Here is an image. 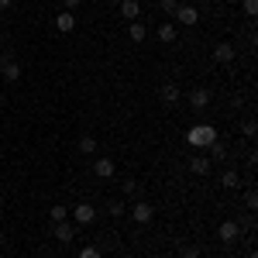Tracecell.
Returning a JSON list of instances; mask_svg holds the SVG:
<instances>
[{
  "mask_svg": "<svg viewBox=\"0 0 258 258\" xmlns=\"http://www.w3.org/2000/svg\"><path fill=\"white\" fill-rule=\"evenodd\" d=\"M159 7H162V14H176L179 0H159Z\"/></svg>",
  "mask_w": 258,
  "mask_h": 258,
  "instance_id": "cell-23",
  "label": "cell"
},
{
  "mask_svg": "<svg viewBox=\"0 0 258 258\" xmlns=\"http://www.w3.org/2000/svg\"><path fill=\"white\" fill-rule=\"evenodd\" d=\"M244 203H248V210H255V207H258V193H255V189L244 193Z\"/></svg>",
  "mask_w": 258,
  "mask_h": 258,
  "instance_id": "cell-25",
  "label": "cell"
},
{
  "mask_svg": "<svg viewBox=\"0 0 258 258\" xmlns=\"http://www.w3.org/2000/svg\"><path fill=\"white\" fill-rule=\"evenodd\" d=\"M11 4H14V0H0V7H11Z\"/></svg>",
  "mask_w": 258,
  "mask_h": 258,
  "instance_id": "cell-29",
  "label": "cell"
},
{
  "mask_svg": "<svg viewBox=\"0 0 258 258\" xmlns=\"http://www.w3.org/2000/svg\"><path fill=\"white\" fill-rule=\"evenodd\" d=\"M0 52H4V35H0Z\"/></svg>",
  "mask_w": 258,
  "mask_h": 258,
  "instance_id": "cell-30",
  "label": "cell"
},
{
  "mask_svg": "<svg viewBox=\"0 0 258 258\" xmlns=\"http://www.w3.org/2000/svg\"><path fill=\"white\" fill-rule=\"evenodd\" d=\"M52 234H55V241H62V244H73V241H76V224H69V220H59Z\"/></svg>",
  "mask_w": 258,
  "mask_h": 258,
  "instance_id": "cell-6",
  "label": "cell"
},
{
  "mask_svg": "<svg viewBox=\"0 0 258 258\" xmlns=\"http://www.w3.org/2000/svg\"><path fill=\"white\" fill-rule=\"evenodd\" d=\"M238 172H234V169H227V172H224V176H220V186H227V189H238Z\"/></svg>",
  "mask_w": 258,
  "mask_h": 258,
  "instance_id": "cell-20",
  "label": "cell"
},
{
  "mask_svg": "<svg viewBox=\"0 0 258 258\" xmlns=\"http://www.w3.org/2000/svg\"><path fill=\"white\" fill-rule=\"evenodd\" d=\"M76 148H80L83 155H93V152H97V138H93V135H83Z\"/></svg>",
  "mask_w": 258,
  "mask_h": 258,
  "instance_id": "cell-18",
  "label": "cell"
},
{
  "mask_svg": "<svg viewBox=\"0 0 258 258\" xmlns=\"http://www.w3.org/2000/svg\"><path fill=\"white\" fill-rule=\"evenodd\" d=\"M55 28H59L62 35H69V31L76 28V18H73V11H62L59 18H55Z\"/></svg>",
  "mask_w": 258,
  "mask_h": 258,
  "instance_id": "cell-14",
  "label": "cell"
},
{
  "mask_svg": "<svg viewBox=\"0 0 258 258\" xmlns=\"http://www.w3.org/2000/svg\"><path fill=\"white\" fill-rule=\"evenodd\" d=\"M80 258H100V248L97 244H86V248L80 251Z\"/></svg>",
  "mask_w": 258,
  "mask_h": 258,
  "instance_id": "cell-24",
  "label": "cell"
},
{
  "mask_svg": "<svg viewBox=\"0 0 258 258\" xmlns=\"http://www.w3.org/2000/svg\"><path fill=\"white\" fill-rule=\"evenodd\" d=\"M62 4H66V11H76L80 7V0H62Z\"/></svg>",
  "mask_w": 258,
  "mask_h": 258,
  "instance_id": "cell-28",
  "label": "cell"
},
{
  "mask_svg": "<svg viewBox=\"0 0 258 258\" xmlns=\"http://www.w3.org/2000/svg\"><path fill=\"white\" fill-rule=\"evenodd\" d=\"M127 38L131 41H145L148 38V28H145L141 21H127Z\"/></svg>",
  "mask_w": 258,
  "mask_h": 258,
  "instance_id": "cell-13",
  "label": "cell"
},
{
  "mask_svg": "<svg viewBox=\"0 0 258 258\" xmlns=\"http://www.w3.org/2000/svg\"><path fill=\"white\" fill-rule=\"evenodd\" d=\"M48 220H52V224H59V220H69V207H62V203H55V207L48 210Z\"/></svg>",
  "mask_w": 258,
  "mask_h": 258,
  "instance_id": "cell-19",
  "label": "cell"
},
{
  "mask_svg": "<svg viewBox=\"0 0 258 258\" xmlns=\"http://www.w3.org/2000/svg\"><path fill=\"white\" fill-rule=\"evenodd\" d=\"M0 244H4V231H0Z\"/></svg>",
  "mask_w": 258,
  "mask_h": 258,
  "instance_id": "cell-31",
  "label": "cell"
},
{
  "mask_svg": "<svg viewBox=\"0 0 258 258\" xmlns=\"http://www.w3.org/2000/svg\"><path fill=\"white\" fill-rule=\"evenodd\" d=\"M138 14H141L138 0H120V18L124 21H138Z\"/></svg>",
  "mask_w": 258,
  "mask_h": 258,
  "instance_id": "cell-12",
  "label": "cell"
},
{
  "mask_svg": "<svg viewBox=\"0 0 258 258\" xmlns=\"http://www.w3.org/2000/svg\"><path fill=\"white\" fill-rule=\"evenodd\" d=\"M189 107H193V110H207V107H210V90L197 86V90L189 93Z\"/></svg>",
  "mask_w": 258,
  "mask_h": 258,
  "instance_id": "cell-9",
  "label": "cell"
},
{
  "mask_svg": "<svg viewBox=\"0 0 258 258\" xmlns=\"http://www.w3.org/2000/svg\"><path fill=\"white\" fill-rule=\"evenodd\" d=\"M234 59H238V48L231 41H220L217 48H214V62H220V66H231Z\"/></svg>",
  "mask_w": 258,
  "mask_h": 258,
  "instance_id": "cell-4",
  "label": "cell"
},
{
  "mask_svg": "<svg viewBox=\"0 0 258 258\" xmlns=\"http://www.w3.org/2000/svg\"><path fill=\"white\" fill-rule=\"evenodd\" d=\"M0 69H4V80H7V83H18V80H21V66H18L14 59H11V62H4Z\"/></svg>",
  "mask_w": 258,
  "mask_h": 258,
  "instance_id": "cell-17",
  "label": "cell"
},
{
  "mask_svg": "<svg viewBox=\"0 0 258 258\" xmlns=\"http://www.w3.org/2000/svg\"><path fill=\"white\" fill-rule=\"evenodd\" d=\"M155 35H159V41L172 45V41H176V24H172V21H165V24H159V31H155Z\"/></svg>",
  "mask_w": 258,
  "mask_h": 258,
  "instance_id": "cell-15",
  "label": "cell"
},
{
  "mask_svg": "<svg viewBox=\"0 0 258 258\" xmlns=\"http://www.w3.org/2000/svg\"><path fill=\"white\" fill-rule=\"evenodd\" d=\"M107 214H114V217H120V214H127L124 200H110V203H107Z\"/></svg>",
  "mask_w": 258,
  "mask_h": 258,
  "instance_id": "cell-21",
  "label": "cell"
},
{
  "mask_svg": "<svg viewBox=\"0 0 258 258\" xmlns=\"http://www.w3.org/2000/svg\"><path fill=\"white\" fill-rule=\"evenodd\" d=\"M255 131H258V127H255V120H251V117L241 120V135H244V138H255Z\"/></svg>",
  "mask_w": 258,
  "mask_h": 258,
  "instance_id": "cell-22",
  "label": "cell"
},
{
  "mask_svg": "<svg viewBox=\"0 0 258 258\" xmlns=\"http://www.w3.org/2000/svg\"><path fill=\"white\" fill-rule=\"evenodd\" d=\"M69 214H73V224H93V220H97V210H93V203H76Z\"/></svg>",
  "mask_w": 258,
  "mask_h": 258,
  "instance_id": "cell-3",
  "label": "cell"
},
{
  "mask_svg": "<svg viewBox=\"0 0 258 258\" xmlns=\"http://www.w3.org/2000/svg\"><path fill=\"white\" fill-rule=\"evenodd\" d=\"M179 97H182V93H179V86H176V83H165V86L159 90V100L165 103V107H176Z\"/></svg>",
  "mask_w": 258,
  "mask_h": 258,
  "instance_id": "cell-10",
  "label": "cell"
},
{
  "mask_svg": "<svg viewBox=\"0 0 258 258\" xmlns=\"http://www.w3.org/2000/svg\"><path fill=\"white\" fill-rule=\"evenodd\" d=\"M244 14L255 18V14H258V0H244Z\"/></svg>",
  "mask_w": 258,
  "mask_h": 258,
  "instance_id": "cell-26",
  "label": "cell"
},
{
  "mask_svg": "<svg viewBox=\"0 0 258 258\" xmlns=\"http://www.w3.org/2000/svg\"><path fill=\"white\" fill-rule=\"evenodd\" d=\"M114 172H117V162L114 159H103V155H100V159L93 162V176L97 179H114Z\"/></svg>",
  "mask_w": 258,
  "mask_h": 258,
  "instance_id": "cell-5",
  "label": "cell"
},
{
  "mask_svg": "<svg viewBox=\"0 0 258 258\" xmlns=\"http://www.w3.org/2000/svg\"><path fill=\"white\" fill-rule=\"evenodd\" d=\"M186 141H189L193 148H207V145H214V141H217V131H214L210 124H197V127H189V131H186Z\"/></svg>",
  "mask_w": 258,
  "mask_h": 258,
  "instance_id": "cell-1",
  "label": "cell"
},
{
  "mask_svg": "<svg viewBox=\"0 0 258 258\" xmlns=\"http://www.w3.org/2000/svg\"><path fill=\"white\" fill-rule=\"evenodd\" d=\"M176 21H182L186 28H193V24L200 21V11L193 7V4H179V7H176Z\"/></svg>",
  "mask_w": 258,
  "mask_h": 258,
  "instance_id": "cell-7",
  "label": "cell"
},
{
  "mask_svg": "<svg viewBox=\"0 0 258 258\" xmlns=\"http://www.w3.org/2000/svg\"><path fill=\"white\" fill-rule=\"evenodd\" d=\"M210 165H214L210 155H193V159H189V169H193L197 176H210Z\"/></svg>",
  "mask_w": 258,
  "mask_h": 258,
  "instance_id": "cell-11",
  "label": "cell"
},
{
  "mask_svg": "<svg viewBox=\"0 0 258 258\" xmlns=\"http://www.w3.org/2000/svg\"><path fill=\"white\" fill-rule=\"evenodd\" d=\"M120 189H124V200H131V203H135V200H141V182H138V179H127Z\"/></svg>",
  "mask_w": 258,
  "mask_h": 258,
  "instance_id": "cell-16",
  "label": "cell"
},
{
  "mask_svg": "<svg viewBox=\"0 0 258 258\" xmlns=\"http://www.w3.org/2000/svg\"><path fill=\"white\" fill-rule=\"evenodd\" d=\"M182 258H200V248L197 244H186V248H182Z\"/></svg>",
  "mask_w": 258,
  "mask_h": 258,
  "instance_id": "cell-27",
  "label": "cell"
},
{
  "mask_svg": "<svg viewBox=\"0 0 258 258\" xmlns=\"http://www.w3.org/2000/svg\"><path fill=\"white\" fill-rule=\"evenodd\" d=\"M238 234H241L238 220H224V224H220V231H217V238L224 241V244H234V241H238Z\"/></svg>",
  "mask_w": 258,
  "mask_h": 258,
  "instance_id": "cell-8",
  "label": "cell"
},
{
  "mask_svg": "<svg viewBox=\"0 0 258 258\" xmlns=\"http://www.w3.org/2000/svg\"><path fill=\"white\" fill-rule=\"evenodd\" d=\"M127 214H131V220H135V224H148V220L155 217V207H152L148 200H135Z\"/></svg>",
  "mask_w": 258,
  "mask_h": 258,
  "instance_id": "cell-2",
  "label": "cell"
}]
</instances>
